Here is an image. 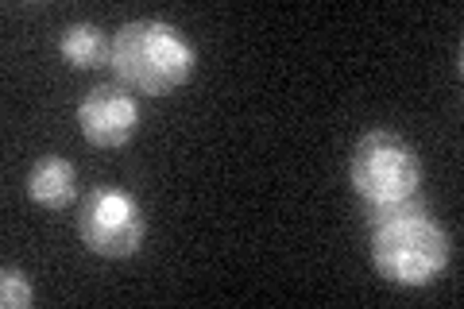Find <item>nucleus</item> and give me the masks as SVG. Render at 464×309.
<instances>
[{"label": "nucleus", "instance_id": "20e7f679", "mask_svg": "<svg viewBox=\"0 0 464 309\" xmlns=\"http://www.w3.org/2000/svg\"><path fill=\"white\" fill-rule=\"evenodd\" d=\"M78 237L101 259H128L140 252L143 237H148V220H143L140 205L128 194L101 186L93 194H85L82 201Z\"/></svg>", "mask_w": 464, "mask_h": 309}, {"label": "nucleus", "instance_id": "39448f33", "mask_svg": "<svg viewBox=\"0 0 464 309\" xmlns=\"http://www.w3.org/2000/svg\"><path fill=\"white\" fill-rule=\"evenodd\" d=\"M78 128L93 147H124L140 128V105L116 85H97L78 105Z\"/></svg>", "mask_w": 464, "mask_h": 309}, {"label": "nucleus", "instance_id": "423d86ee", "mask_svg": "<svg viewBox=\"0 0 464 309\" xmlns=\"http://www.w3.org/2000/svg\"><path fill=\"white\" fill-rule=\"evenodd\" d=\"M27 194L43 209H66L70 201L78 198V170L70 159L58 155H43L39 163L27 174Z\"/></svg>", "mask_w": 464, "mask_h": 309}, {"label": "nucleus", "instance_id": "f257e3e1", "mask_svg": "<svg viewBox=\"0 0 464 309\" xmlns=\"http://www.w3.org/2000/svg\"><path fill=\"white\" fill-rule=\"evenodd\" d=\"M372 259L391 286H430L449 267V237L422 205L372 220Z\"/></svg>", "mask_w": 464, "mask_h": 309}, {"label": "nucleus", "instance_id": "6e6552de", "mask_svg": "<svg viewBox=\"0 0 464 309\" xmlns=\"http://www.w3.org/2000/svg\"><path fill=\"white\" fill-rule=\"evenodd\" d=\"M0 305L5 309H27L32 305V286H27L24 271H16V267L0 271Z\"/></svg>", "mask_w": 464, "mask_h": 309}, {"label": "nucleus", "instance_id": "0eeeda50", "mask_svg": "<svg viewBox=\"0 0 464 309\" xmlns=\"http://www.w3.org/2000/svg\"><path fill=\"white\" fill-rule=\"evenodd\" d=\"M58 47H63L66 63L78 66V70H97V66H105L109 54H112V43L105 39V32H101L97 24H70Z\"/></svg>", "mask_w": 464, "mask_h": 309}, {"label": "nucleus", "instance_id": "7ed1b4c3", "mask_svg": "<svg viewBox=\"0 0 464 309\" xmlns=\"http://www.w3.org/2000/svg\"><path fill=\"white\" fill-rule=\"evenodd\" d=\"M353 189L368 201V213H383L391 205L414 201L422 186V159L406 140L395 131H368L353 147V163H348Z\"/></svg>", "mask_w": 464, "mask_h": 309}, {"label": "nucleus", "instance_id": "f03ea898", "mask_svg": "<svg viewBox=\"0 0 464 309\" xmlns=\"http://www.w3.org/2000/svg\"><path fill=\"white\" fill-rule=\"evenodd\" d=\"M112 70L140 93L163 97L194 73V47L174 24L132 20L112 35Z\"/></svg>", "mask_w": 464, "mask_h": 309}]
</instances>
